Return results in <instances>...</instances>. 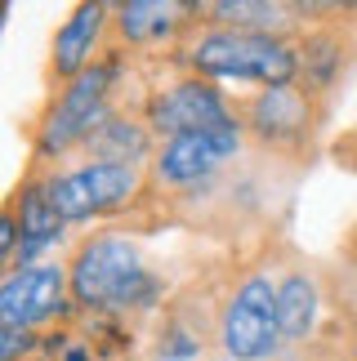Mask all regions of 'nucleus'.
Here are the masks:
<instances>
[{
  "label": "nucleus",
  "mask_w": 357,
  "mask_h": 361,
  "mask_svg": "<svg viewBox=\"0 0 357 361\" xmlns=\"http://www.w3.org/2000/svg\"><path fill=\"white\" fill-rule=\"evenodd\" d=\"M197 23V5H174V0H130L112 5L107 32L116 36V49H147V45H183L188 27Z\"/></svg>",
  "instance_id": "obj_9"
},
{
  "label": "nucleus",
  "mask_w": 357,
  "mask_h": 361,
  "mask_svg": "<svg viewBox=\"0 0 357 361\" xmlns=\"http://www.w3.org/2000/svg\"><path fill=\"white\" fill-rule=\"evenodd\" d=\"M107 23H112V9H107V5L85 0V5L72 9V18L59 27V36H54V45H49V63H45L49 94H59L63 85H72V80L94 63V49H99Z\"/></svg>",
  "instance_id": "obj_10"
},
{
  "label": "nucleus",
  "mask_w": 357,
  "mask_h": 361,
  "mask_svg": "<svg viewBox=\"0 0 357 361\" xmlns=\"http://www.w3.org/2000/svg\"><path fill=\"white\" fill-rule=\"evenodd\" d=\"M299 45V85H304V94L313 99V94L331 90L339 72H344V40H339V32L331 23H313L308 36H295Z\"/></svg>",
  "instance_id": "obj_15"
},
{
  "label": "nucleus",
  "mask_w": 357,
  "mask_h": 361,
  "mask_svg": "<svg viewBox=\"0 0 357 361\" xmlns=\"http://www.w3.org/2000/svg\"><path fill=\"white\" fill-rule=\"evenodd\" d=\"M72 303V276L63 263H36V268L5 272L0 281V326H18V330H45L49 322L67 317Z\"/></svg>",
  "instance_id": "obj_8"
},
{
  "label": "nucleus",
  "mask_w": 357,
  "mask_h": 361,
  "mask_svg": "<svg viewBox=\"0 0 357 361\" xmlns=\"http://www.w3.org/2000/svg\"><path fill=\"white\" fill-rule=\"evenodd\" d=\"M197 18L219 27H241V32L291 36L299 13L295 5H268V0H214V5H197Z\"/></svg>",
  "instance_id": "obj_14"
},
{
  "label": "nucleus",
  "mask_w": 357,
  "mask_h": 361,
  "mask_svg": "<svg viewBox=\"0 0 357 361\" xmlns=\"http://www.w3.org/2000/svg\"><path fill=\"white\" fill-rule=\"evenodd\" d=\"M157 147H161V138L147 130V121H143V116H134V112H121V107H116V112L107 116V121H103L99 130H94L76 152H80L85 161L130 165V170H152Z\"/></svg>",
  "instance_id": "obj_12"
},
{
  "label": "nucleus",
  "mask_w": 357,
  "mask_h": 361,
  "mask_svg": "<svg viewBox=\"0 0 357 361\" xmlns=\"http://www.w3.org/2000/svg\"><path fill=\"white\" fill-rule=\"evenodd\" d=\"M219 343L232 361H268L286 348L277 317V281L268 272H246L219 308Z\"/></svg>",
  "instance_id": "obj_5"
},
{
  "label": "nucleus",
  "mask_w": 357,
  "mask_h": 361,
  "mask_svg": "<svg viewBox=\"0 0 357 361\" xmlns=\"http://www.w3.org/2000/svg\"><path fill=\"white\" fill-rule=\"evenodd\" d=\"M121 85V63L112 59H94L72 85H63L49 99L45 116L36 130V165H63L67 152H76L99 125L116 112L112 94Z\"/></svg>",
  "instance_id": "obj_3"
},
{
  "label": "nucleus",
  "mask_w": 357,
  "mask_h": 361,
  "mask_svg": "<svg viewBox=\"0 0 357 361\" xmlns=\"http://www.w3.org/2000/svg\"><path fill=\"white\" fill-rule=\"evenodd\" d=\"M241 157V125L224 130H197V134H174L161 138L157 161H152V188H197L219 170H228Z\"/></svg>",
  "instance_id": "obj_7"
},
{
  "label": "nucleus",
  "mask_w": 357,
  "mask_h": 361,
  "mask_svg": "<svg viewBox=\"0 0 357 361\" xmlns=\"http://www.w3.org/2000/svg\"><path fill=\"white\" fill-rule=\"evenodd\" d=\"M67 276H72L76 312H94V317L139 312L161 295V281L147 268L139 241L121 237V232H90L72 250Z\"/></svg>",
  "instance_id": "obj_1"
},
{
  "label": "nucleus",
  "mask_w": 357,
  "mask_h": 361,
  "mask_svg": "<svg viewBox=\"0 0 357 361\" xmlns=\"http://www.w3.org/2000/svg\"><path fill=\"white\" fill-rule=\"evenodd\" d=\"M143 121H147V130H152L157 138L237 125V116H232L228 99L219 94V85H214V80H205V76H197V72H183L178 80H166L161 90L147 94Z\"/></svg>",
  "instance_id": "obj_6"
},
{
  "label": "nucleus",
  "mask_w": 357,
  "mask_h": 361,
  "mask_svg": "<svg viewBox=\"0 0 357 361\" xmlns=\"http://www.w3.org/2000/svg\"><path fill=\"white\" fill-rule=\"evenodd\" d=\"M246 130L268 147H299L313 130V99L304 85H272L246 103Z\"/></svg>",
  "instance_id": "obj_11"
},
{
  "label": "nucleus",
  "mask_w": 357,
  "mask_h": 361,
  "mask_svg": "<svg viewBox=\"0 0 357 361\" xmlns=\"http://www.w3.org/2000/svg\"><path fill=\"white\" fill-rule=\"evenodd\" d=\"M197 76L205 80H255L259 90L272 85H299V45L295 36H268V32H241L219 23H192L178 49Z\"/></svg>",
  "instance_id": "obj_2"
},
{
  "label": "nucleus",
  "mask_w": 357,
  "mask_h": 361,
  "mask_svg": "<svg viewBox=\"0 0 357 361\" xmlns=\"http://www.w3.org/2000/svg\"><path fill=\"white\" fill-rule=\"evenodd\" d=\"M277 317H282V339L286 348H304L317 339L322 326V286L308 268H286L277 276Z\"/></svg>",
  "instance_id": "obj_13"
},
{
  "label": "nucleus",
  "mask_w": 357,
  "mask_h": 361,
  "mask_svg": "<svg viewBox=\"0 0 357 361\" xmlns=\"http://www.w3.org/2000/svg\"><path fill=\"white\" fill-rule=\"evenodd\" d=\"M205 361H232V357H205Z\"/></svg>",
  "instance_id": "obj_16"
},
{
  "label": "nucleus",
  "mask_w": 357,
  "mask_h": 361,
  "mask_svg": "<svg viewBox=\"0 0 357 361\" xmlns=\"http://www.w3.org/2000/svg\"><path fill=\"white\" fill-rule=\"evenodd\" d=\"M40 174H45L49 201L63 214V224L121 214L126 205L143 197V170H130V165L80 161V165H40Z\"/></svg>",
  "instance_id": "obj_4"
}]
</instances>
